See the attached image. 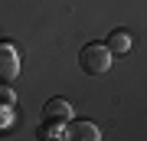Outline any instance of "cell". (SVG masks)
<instances>
[{
    "label": "cell",
    "instance_id": "cell-1",
    "mask_svg": "<svg viewBox=\"0 0 147 141\" xmlns=\"http://www.w3.org/2000/svg\"><path fill=\"white\" fill-rule=\"evenodd\" d=\"M79 66L88 76H105L111 69V49L105 43H88V46H82V52H79Z\"/></svg>",
    "mask_w": 147,
    "mask_h": 141
},
{
    "label": "cell",
    "instance_id": "cell-2",
    "mask_svg": "<svg viewBox=\"0 0 147 141\" xmlns=\"http://www.w3.org/2000/svg\"><path fill=\"white\" fill-rule=\"evenodd\" d=\"M42 121H46V128H65L72 121V105L65 99H49L42 105Z\"/></svg>",
    "mask_w": 147,
    "mask_h": 141
},
{
    "label": "cell",
    "instance_id": "cell-3",
    "mask_svg": "<svg viewBox=\"0 0 147 141\" xmlns=\"http://www.w3.org/2000/svg\"><path fill=\"white\" fill-rule=\"evenodd\" d=\"M20 72V59L10 43H0V82H13Z\"/></svg>",
    "mask_w": 147,
    "mask_h": 141
},
{
    "label": "cell",
    "instance_id": "cell-4",
    "mask_svg": "<svg viewBox=\"0 0 147 141\" xmlns=\"http://www.w3.org/2000/svg\"><path fill=\"white\" fill-rule=\"evenodd\" d=\"M65 128H69V138H75V141H98V138H101V131L95 128L92 121H75V118H72Z\"/></svg>",
    "mask_w": 147,
    "mask_h": 141
},
{
    "label": "cell",
    "instance_id": "cell-5",
    "mask_svg": "<svg viewBox=\"0 0 147 141\" xmlns=\"http://www.w3.org/2000/svg\"><path fill=\"white\" fill-rule=\"evenodd\" d=\"M105 46L111 49V56H124V52H131V33L127 30H111Z\"/></svg>",
    "mask_w": 147,
    "mask_h": 141
}]
</instances>
